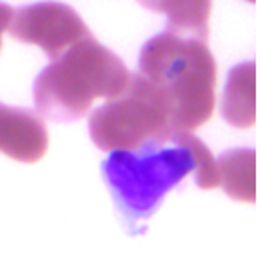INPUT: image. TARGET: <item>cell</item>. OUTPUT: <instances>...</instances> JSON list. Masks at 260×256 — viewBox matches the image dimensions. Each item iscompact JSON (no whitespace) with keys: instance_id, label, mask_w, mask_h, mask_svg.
<instances>
[{"instance_id":"6","label":"cell","mask_w":260,"mask_h":256,"mask_svg":"<svg viewBox=\"0 0 260 256\" xmlns=\"http://www.w3.org/2000/svg\"><path fill=\"white\" fill-rule=\"evenodd\" d=\"M47 149L49 131L43 115L0 103V153L18 164H37Z\"/></svg>"},{"instance_id":"10","label":"cell","mask_w":260,"mask_h":256,"mask_svg":"<svg viewBox=\"0 0 260 256\" xmlns=\"http://www.w3.org/2000/svg\"><path fill=\"white\" fill-rule=\"evenodd\" d=\"M172 137L186 145L192 153V159H194V176H196V186L200 190H214L220 186V180H218V164H216V157L212 155L210 147L200 139L196 137L192 131H172Z\"/></svg>"},{"instance_id":"12","label":"cell","mask_w":260,"mask_h":256,"mask_svg":"<svg viewBox=\"0 0 260 256\" xmlns=\"http://www.w3.org/2000/svg\"><path fill=\"white\" fill-rule=\"evenodd\" d=\"M248 2H254V0H248Z\"/></svg>"},{"instance_id":"8","label":"cell","mask_w":260,"mask_h":256,"mask_svg":"<svg viewBox=\"0 0 260 256\" xmlns=\"http://www.w3.org/2000/svg\"><path fill=\"white\" fill-rule=\"evenodd\" d=\"M147 10L168 16V33L208 41L212 0H137Z\"/></svg>"},{"instance_id":"2","label":"cell","mask_w":260,"mask_h":256,"mask_svg":"<svg viewBox=\"0 0 260 256\" xmlns=\"http://www.w3.org/2000/svg\"><path fill=\"white\" fill-rule=\"evenodd\" d=\"M125 63L93 37L53 59L35 83L37 111L55 123L83 119L95 101L117 97L129 83Z\"/></svg>"},{"instance_id":"1","label":"cell","mask_w":260,"mask_h":256,"mask_svg":"<svg viewBox=\"0 0 260 256\" xmlns=\"http://www.w3.org/2000/svg\"><path fill=\"white\" fill-rule=\"evenodd\" d=\"M139 75L168 99L174 131H196L212 119L218 69L204 41L168 30L153 37L141 49Z\"/></svg>"},{"instance_id":"3","label":"cell","mask_w":260,"mask_h":256,"mask_svg":"<svg viewBox=\"0 0 260 256\" xmlns=\"http://www.w3.org/2000/svg\"><path fill=\"white\" fill-rule=\"evenodd\" d=\"M194 174V159L186 145L170 139H153L137 149H113L103 164V178L127 226L143 232L164 198Z\"/></svg>"},{"instance_id":"11","label":"cell","mask_w":260,"mask_h":256,"mask_svg":"<svg viewBox=\"0 0 260 256\" xmlns=\"http://www.w3.org/2000/svg\"><path fill=\"white\" fill-rule=\"evenodd\" d=\"M12 14H14V10H12L8 4L0 2V49H2V37H4V33L8 30V24H10V20H12Z\"/></svg>"},{"instance_id":"5","label":"cell","mask_w":260,"mask_h":256,"mask_svg":"<svg viewBox=\"0 0 260 256\" xmlns=\"http://www.w3.org/2000/svg\"><path fill=\"white\" fill-rule=\"evenodd\" d=\"M8 33L20 43L43 49L51 61L91 37L81 14L63 2H39L16 10L8 24Z\"/></svg>"},{"instance_id":"4","label":"cell","mask_w":260,"mask_h":256,"mask_svg":"<svg viewBox=\"0 0 260 256\" xmlns=\"http://www.w3.org/2000/svg\"><path fill=\"white\" fill-rule=\"evenodd\" d=\"M172 113L164 93L143 75H131L127 87L89 115V133L103 151L137 149L153 139H170Z\"/></svg>"},{"instance_id":"9","label":"cell","mask_w":260,"mask_h":256,"mask_svg":"<svg viewBox=\"0 0 260 256\" xmlns=\"http://www.w3.org/2000/svg\"><path fill=\"white\" fill-rule=\"evenodd\" d=\"M218 180L228 198L236 202H256V151L230 149L216 159Z\"/></svg>"},{"instance_id":"7","label":"cell","mask_w":260,"mask_h":256,"mask_svg":"<svg viewBox=\"0 0 260 256\" xmlns=\"http://www.w3.org/2000/svg\"><path fill=\"white\" fill-rule=\"evenodd\" d=\"M224 121L236 129L254 127L256 123V63L236 65L228 73L224 101Z\"/></svg>"}]
</instances>
